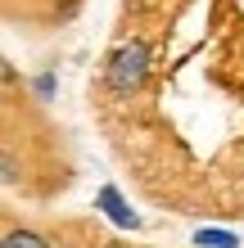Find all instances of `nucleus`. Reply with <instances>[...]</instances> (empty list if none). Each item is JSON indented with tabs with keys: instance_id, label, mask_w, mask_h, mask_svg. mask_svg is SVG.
<instances>
[{
	"instance_id": "f257e3e1",
	"label": "nucleus",
	"mask_w": 244,
	"mask_h": 248,
	"mask_svg": "<svg viewBox=\"0 0 244 248\" xmlns=\"http://www.w3.org/2000/svg\"><path fill=\"white\" fill-rule=\"evenodd\" d=\"M145 77H149V50L140 46V41H127V46L113 50V59H109V68H104V81H109L113 95L140 91Z\"/></svg>"
},
{
	"instance_id": "f03ea898",
	"label": "nucleus",
	"mask_w": 244,
	"mask_h": 248,
	"mask_svg": "<svg viewBox=\"0 0 244 248\" xmlns=\"http://www.w3.org/2000/svg\"><path fill=\"white\" fill-rule=\"evenodd\" d=\"M95 203L109 212V221H118V226H127V230H136V226H140V217L122 203V194H118L113 185H104V189H99V199H95Z\"/></svg>"
},
{
	"instance_id": "7ed1b4c3",
	"label": "nucleus",
	"mask_w": 244,
	"mask_h": 248,
	"mask_svg": "<svg viewBox=\"0 0 244 248\" xmlns=\"http://www.w3.org/2000/svg\"><path fill=\"white\" fill-rule=\"evenodd\" d=\"M195 244H204V248H235L240 239L231 235V230H199V235H195Z\"/></svg>"
},
{
	"instance_id": "20e7f679",
	"label": "nucleus",
	"mask_w": 244,
	"mask_h": 248,
	"mask_svg": "<svg viewBox=\"0 0 244 248\" xmlns=\"http://www.w3.org/2000/svg\"><path fill=\"white\" fill-rule=\"evenodd\" d=\"M0 248H50V244L41 239V235H32V230H9Z\"/></svg>"
}]
</instances>
